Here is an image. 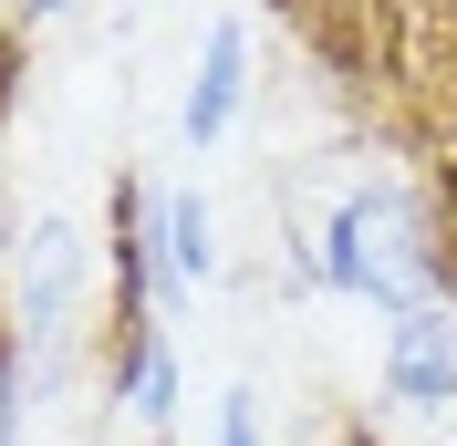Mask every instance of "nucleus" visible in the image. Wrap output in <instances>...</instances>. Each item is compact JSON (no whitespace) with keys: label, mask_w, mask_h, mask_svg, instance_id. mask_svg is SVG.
<instances>
[{"label":"nucleus","mask_w":457,"mask_h":446,"mask_svg":"<svg viewBox=\"0 0 457 446\" xmlns=\"http://www.w3.org/2000/svg\"><path fill=\"white\" fill-rule=\"evenodd\" d=\"M94 394H104V416H114V425L167 436L177 405H187V374H177L167 322H136V333H104V343H94Z\"/></svg>","instance_id":"nucleus-5"},{"label":"nucleus","mask_w":457,"mask_h":446,"mask_svg":"<svg viewBox=\"0 0 457 446\" xmlns=\"http://www.w3.org/2000/svg\"><path fill=\"white\" fill-rule=\"evenodd\" d=\"M312 250H322V291L385 311V322L447 301V239H436L427 177H343Z\"/></svg>","instance_id":"nucleus-1"},{"label":"nucleus","mask_w":457,"mask_h":446,"mask_svg":"<svg viewBox=\"0 0 457 446\" xmlns=\"http://www.w3.org/2000/svg\"><path fill=\"white\" fill-rule=\"evenodd\" d=\"M250 114V21H208L198 31V62H187V94H177V145L187 156H219Z\"/></svg>","instance_id":"nucleus-7"},{"label":"nucleus","mask_w":457,"mask_h":446,"mask_svg":"<svg viewBox=\"0 0 457 446\" xmlns=\"http://www.w3.org/2000/svg\"><path fill=\"white\" fill-rule=\"evenodd\" d=\"M208 446H270V394H260V384H228L219 416H208Z\"/></svg>","instance_id":"nucleus-9"},{"label":"nucleus","mask_w":457,"mask_h":446,"mask_svg":"<svg viewBox=\"0 0 457 446\" xmlns=\"http://www.w3.org/2000/svg\"><path fill=\"white\" fill-rule=\"evenodd\" d=\"M73 11H84V0H11V21H21V31H42V21H73Z\"/></svg>","instance_id":"nucleus-12"},{"label":"nucleus","mask_w":457,"mask_h":446,"mask_svg":"<svg viewBox=\"0 0 457 446\" xmlns=\"http://www.w3.org/2000/svg\"><path fill=\"white\" fill-rule=\"evenodd\" d=\"M385 405L427 416V425H457V301H427V311L385 322Z\"/></svg>","instance_id":"nucleus-6"},{"label":"nucleus","mask_w":457,"mask_h":446,"mask_svg":"<svg viewBox=\"0 0 457 446\" xmlns=\"http://www.w3.org/2000/svg\"><path fill=\"white\" fill-rule=\"evenodd\" d=\"M11 260H21V208H11V187H0V301H11Z\"/></svg>","instance_id":"nucleus-11"},{"label":"nucleus","mask_w":457,"mask_h":446,"mask_svg":"<svg viewBox=\"0 0 457 446\" xmlns=\"http://www.w3.org/2000/svg\"><path fill=\"white\" fill-rule=\"evenodd\" d=\"M156 270H167V301L219 291V270H228V250H219V208H208L198 177L156 187Z\"/></svg>","instance_id":"nucleus-8"},{"label":"nucleus","mask_w":457,"mask_h":446,"mask_svg":"<svg viewBox=\"0 0 457 446\" xmlns=\"http://www.w3.org/2000/svg\"><path fill=\"white\" fill-rule=\"evenodd\" d=\"M0 446H31V374H21L11 322H0Z\"/></svg>","instance_id":"nucleus-10"},{"label":"nucleus","mask_w":457,"mask_h":446,"mask_svg":"<svg viewBox=\"0 0 457 446\" xmlns=\"http://www.w3.org/2000/svg\"><path fill=\"white\" fill-rule=\"evenodd\" d=\"M374 21V73L395 84L405 125L457 145V0H364Z\"/></svg>","instance_id":"nucleus-3"},{"label":"nucleus","mask_w":457,"mask_h":446,"mask_svg":"<svg viewBox=\"0 0 457 446\" xmlns=\"http://www.w3.org/2000/svg\"><path fill=\"white\" fill-rule=\"evenodd\" d=\"M94 239H104V333L156 322V301H167V270H156V187H145L136 167H114Z\"/></svg>","instance_id":"nucleus-4"},{"label":"nucleus","mask_w":457,"mask_h":446,"mask_svg":"<svg viewBox=\"0 0 457 446\" xmlns=\"http://www.w3.org/2000/svg\"><path fill=\"white\" fill-rule=\"evenodd\" d=\"M0 125H11V42H0Z\"/></svg>","instance_id":"nucleus-13"},{"label":"nucleus","mask_w":457,"mask_h":446,"mask_svg":"<svg viewBox=\"0 0 457 446\" xmlns=\"http://www.w3.org/2000/svg\"><path fill=\"white\" fill-rule=\"evenodd\" d=\"M94 280H104V239H94L84 219L42 208V219L21 228V260H11V301H0L11 343H21V374H31V416H42V405H53V394L94 363V343H104Z\"/></svg>","instance_id":"nucleus-2"}]
</instances>
